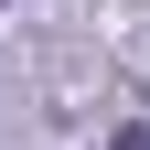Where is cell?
<instances>
[{
  "label": "cell",
  "instance_id": "cell-1",
  "mask_svg": "<svg viewBox=\"0 0 150 150\" xmlns=\"http://www.w3.org/2000/svg\"><path fill=\"white\" fill-rule=\"evenodd\" d=\"M107 150H150V129H118V139H107Z\"/></svg>",
  "mask_w": 150,
  "mask_h": 150
}]
</instances>
